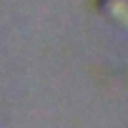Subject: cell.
<instances>
[{"label":"cell","instance_id":"cell-1","mask_svg":"<svg viewBox=\"0 0 128 128\" xmlns=\"http://www.w3.org/2000/svg\"><path fill=\"white\" fill-rule=\"evenodd\" d=\"M100 8L108 18H113L116 23L128 28V3L126 0H100Z\"/></svg>","mask_w":128,"mask_h":128}]
</instances>
